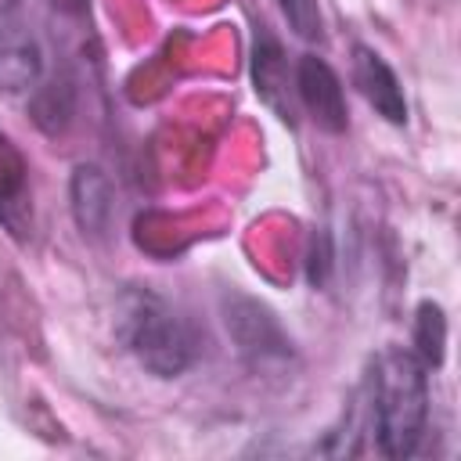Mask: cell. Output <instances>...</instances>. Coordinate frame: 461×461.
Instances as JSON below:
<instances>
[{
  "label": "cell",
  "instance_id": "3",
  "mask_svg": "<svg viewBox=\"0 0 461 461\" xmlns=\"http://www.w3.org/2000/svg\"><path fill=\"white\" fill-rule=\"evenodd\" d=\"M220 317H223L227 339L234 342L238 357L249 367H256V371L285 367L295 357V346H292L285 324L277 321V313L267 303H259L245 292H223Z\"/></svg>",
  "mask_w": 461,
  "mask_h": 461
},
{
  "label": "cell",
  "instance_id": "6",
  "mask_svg": "<svg viewBox=\"0 0 461 461\" xmlns=\"http://www.w3.org/2000/svg\"><path fill=\"white\" fill-rule=\"evenodd\" d=\"M353 86L393 126H407V97L393 65L367 43H353Z\"/></svg>",
  "mask_w": 461,
  "mask_h": 461
},
{
  "label": "cell",
  "instance_id": "7",
  "mask_svg": "<svg viewBox=\"0 0 461 461\" xmlns=\"http://www.w3.org/2000/svg\"><path fill=\"white\" fill-rule=\"evenodd\" d=\"M47 58L43 43L29 25H4L0 29V94L22 97L43 83Z\"/></svg>",
  "mask_w": 461,
  "mask_h": 461
},
{
  "label": "cell",
  "instance_id": "2",
  "mask_svg": "<svg viewBox=\"0 0 461 461\" xmlns=\"http://www.w3.org/2000/svg\"><path fill=\"white\" fill-rule=\"evenodd\" d=\"M115 339L155 378H176L202 357L194 321L151 288H126L119 295Z\"/></svg>",
  "mask_w": 461,
  "mask_h": 461
},
{
  "label": "cell",
  "instance_id": "8",
  "mask_svg": "<svg viewBox=\"0 0 461 461\" xmlns=\"http://www.w3.org/2000/svg\"><path fill=\"white\" fill-rule=\"evenodd\" d=\"M68 209L86 238H101L115 212V191L97 162H79L68 176Z\"/></svg>",
  "mask_w": 461,
  "mask_h": 461
},
{
  "label": "cell",
  "instance_id": "9",
  "mask_svg": "<svg viewBox=\"0 0 461 461\" xmlns=\"http://www.w3.org/2000/svg\"><path fill=\"white\" fill-rule=\"evenodd\" d=\"M0 223L14 238H25V230L32 227L29 158L4 130H0Z\"/></svg>",
  "mask_w": 461,
  "mask_h": 461
},
{
  "label": "cell",
  "instance_id": "10",
  "mask_svg": "<svg viewBox=\"0 0 461 461\" xmlns=\"http://www.w3.org/2000/svg\"><path fill=\"white\" fill-rule=\"evenodd\" d=\"M29 115H32V122H36L47 137L65 133L68 122H72V115H76V83H72L68 76L40 83V86L29 94Z\"/></svg>",
  "mask_w": 461,
  "mask_h": 461
},
{
  "label": "cell",
  "instance_id": "5",
  "mask_svg": "<svg viewBox=\"0 0 461 461\" xmlns=\"http://www.w3.org/2000/svg\"><path fill=\"white\" fill-rule=\"evenodd\" d=\"M249 72H252V90L256 97L292 130L299 122V101H295V72L288 68V58H285V47L277 43V36H270L267 29H256V40H252V61H249Z\"/></svg>",
  "mask_w": 461,
  "mask_h": 461
},
{
  "label": "cell",
  "instance_id": "1",
  "mask_svg": "<svg viewBox=\"0 0 461 461\" xmlns=\"http://www.w3.org/2000/svg\"><path fill=\"white\" fill-rule=\"evenodd\" d=\"M429 367L403 346L375 357L367 375V429L375 450L389 461L418 454L429 429Z\"/></svg>",
  "mask_w": 461,
  "mask_h": 461
},
{
  "label": "cell",
  "instance_id": "14",
  "mask_svg": "<svg viewBox=\"0 0 461 461\" xmlns=\"http://www.w3.org/2000/svg\"><path fill=\"white\" fill-rule=\"evenodd\" d=\"M50 7L61 11V14H83L86 11V0H50Z\"/></svg>",
  "mask_w": 461,
  "mask_h": 461
},
{
  "label": "cell",
  "instance_id": "4",
  "mask_svg": "<svg viewBox=\"0 0 461 461\" xmlns=\"http://www.w3.org/2000/svg\"><path fill=\"white\" fill-rule=\"evenodd\" d=\"M295 101L306 108V115L324 130V133H346L349 130V104H346V86L339 72L317 58V54H299L295 61Z\"/></svg>",
  "mask_w": 461,
  "mask_h": 461
},
{
  "label": "cell",
  "instance_id": "11",
  "mask_svg": "<svg viewBox=\"0 0 461 461\" xmlns=\"http://www.w3.org/2000/svg\"><path fill=\"white\" fill-rule=\"evenodd\" d=\"M429 371H436L447 357V313L439 303L421 299L414 310V349H411Z\"/></svg>",
  "mask_w": 461,
  "mask_h": 461
},
{
  "label": "cell",
  "instance_id": "12",
  "mask_svg": "<svg viewBox=\"0 0 461 461\" xmlns=\"http://www.w3.org/2000/svg\"><path fill=\"white\" fill-rule=\"evenodd\" d=\"M335 274V238L328 227H313L310 241H306V281L310 288H328Z\"/></svg>",
  "mask_w": 461,
  "mask_h": 461
},
{
  "label": "cell",
  "instance_id": "13",
  "mask_svg": "<svg viewBox=\"0 0 461 461\" xmlns=\"http://www.w3.org/2000/svg\"><path fill=\"white\" fill-rule=\"evenodd\" d=\"M288 29L299 40H321L324 36V22H321V7L317 0H277Z\"/></svg>",
  "mask_w": 461,
  "mask_h": 461
},
{
  "label": "cell",
  "instance_id": "15",
  "mask_svg": "<svg viewBox=\"0 0 461 461\" xmlns=\"http://www.w3.org/2000/svg\"><path fill=\"white\" fill-rule=\"evenodd\" d=\"M18 7H22V0H0V14H11Z\"/></svg>",
  "mask_w": 461,
  "mask_h": 461
}]
</instances>
